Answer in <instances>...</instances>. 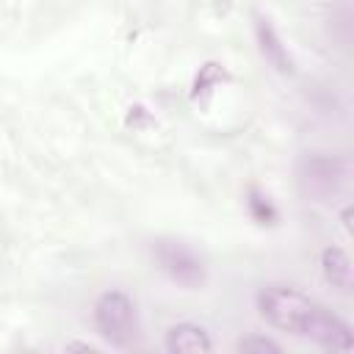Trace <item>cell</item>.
<instances>
[{"label": "cell", "mask_w": 354, "mask_h": 354, "mask_svg": "<svg viewBox=\"0 0 354 354\" xmlns=\"http://www.w3.org/2000/svg\"><path fill=\"white\" fill-rule=\"evenodd\" d=\"M249 205H252V210H254V216H257L260 221H271V218H274V210H271V205H268L263 196H257V191H252V199H249Z\"/></svg>", "instance_id": "30bf717a"}, {"label": "cell", "mask_w": 354, "mask_h": 354, "mask_svg": "<svg viewBox=\"0 0 354 354\" xmlns=\"http://www.w3.org/2000/svg\"><path fill=\"white\" fill-rule=\"evenodd\" d=\"M210 348H213V343L202 326L177 324L166 332V351H171V354H205Z\"/></svg>", "instance_id": "52a82bcc"}, {"label": "cell", "mask_w": 354, "mask_h": 354, "mask_svg": "<svg viewBox=\"0 0 354 354\" xmlns=\"http://www.w3.org/2000/svg\"><path fill=\"white\" fill-rule=\"evenodd\" d=\"M254 36H257V47H260V55L277 69V72H290L293 69V61L282 44V39L277 36V30L271 28V22L266 17H257L254 22Z\"/></svg>", "instance_id": "8992f818"}, {"label": "cell", "mask_w": 354, "mask_h": 354, "mask_svg": "<svg viewBox=\"0 0 354 354\" xmlns=\"http://www.w3.org/2000/svg\"><path fill=\"white\" fill-rule=\"evenodd\" d=\"M296 177L307 196H313L318 202H329L348 185L351 163L346 158H335V155H304L299 160Z\"/></svg>", "instance_id": "3957f363"}, {"label": "cell", "mask_w": 354, "mask_h": 354, "mask_svg": "<svg viewBox=\"0 0 354 354\" xmlns=\"http://www.w3.org/2000/svg\"><path fill=\"white\" fill-rule=\"evenodd\" d=\"M321 268H324V277L332 288L348 293L351 285H354V271H351V260L343 249H324L321 254Z\"/></svg>", "instance_id": "ba28073f"}, {"label": "cell", "mask_w": 354, "mask_h": 354, "mask_svg": "<svg viewBox=\"0 0 354 354\" xmlns=\"http://www.w3.org/2000/svg\"><path fill=\"white\" fill-rule=\"evenodd\" d=\"M257 310L271 326L290 332L296 337H310V329L321 313V307L315 301H310L304 293L285 288V285L263 288L257 293Z\"/></svg>", "instance_id": "6da1fadb"}, {"label": "cell", "mask_w": 354, "mask_h": 354, "mask_svg": "<svg viewBox=\"0 0 354 354\" xmlns=\"http://www.w3.org/2000/svg\"><path fill=\"white\" fill-rule=\"evenodd\" d=\"M238 351H243V354H279L282 348H279L274 340H268V337L252 335V337H243V340L238 343Z\"/></svg>", "instance_id": "9c48e42d"}, {"label": "cell", "mask_w": 354, "mask_h": 354, "mask_svg": "<svg viewBox=\"0 0 354 354\" xmlns=\"http://www.w3.org/2000/svg\"><path fill=\"white\" fill-rule=\"evenodd\" d=\"M66 351H88V354H94V346H86V343H69Z\"/></svg>", "instance_id": "8fae6325"}, {"label": "cell", "mask_w": 354, "mask_h": 354, "mask_svg": "<svg viewBox=\"0 0 354 354\" xmlns=\"http://www.w3.org/2000/svg\"><path fill=\"white\" fill-rule=\"evenodd\" d=\"M307 340H315L318 346L332 348V351H351V346H354L351 326L346 321H340L337 315L326 313L324 307H321V313H318V318H315Z\"/></svg>", "instance_id": "5b68a950"}, {"label": "cell", "mask_w": 354, "mask_h": 354, "mask_svg": "<svg viewBox=\"0 0 354 354\" xmlns=\"http://www.w3.org/2000/svg\"><path fill=\"white\" fill-rule=\"evenodd\" d=\"M152 254L160 266V271L177 282L180 288H202L205 285V263L202 257L185 243V241H177V238H158L155 246H152Z\"/></svg>", "instance_id": "277c9868"}, {"label": "cell", "mask_w": 354, "mask_h": 354, "mask_svg": "<svg viewBox=\"0 0 354 354\" xmlns=\"http://www.w3.org/2000/svg\"><path fill=\"white\" fill-rule=\"evenodd\" d=\"M94 326L102 340L116 348H130L138 340V313L127 293L105 290L94 304Z\"/></svg>", "instance_id": "7a4b0ae2"}]
</instances>
